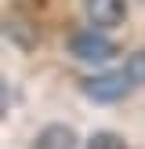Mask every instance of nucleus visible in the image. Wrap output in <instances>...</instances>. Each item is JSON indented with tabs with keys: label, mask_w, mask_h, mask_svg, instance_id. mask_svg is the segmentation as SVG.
Segmentation results:
<instances>
[{
	"label": "nucleus",
	"mask_w": 145,
	"mask_h": 149,
	"mask_svg": "<svg viewBox=\"0 0 145 149\" xmlns=\"http://www.w3.org/2000/svg\"><path fill=\"white\" fill-rule=\"evenodd\" d=\"M80 91L94 106H116L134 91V80H130L127 69H102V73H87L80 80Z\"/></svg>",
	"instance_id": "nucleus-1"
},
{
	"label": "nucleus",
	"mask_w": 145,
	"mask_h": 149,
	"mask_svg": "<svg viewBox=\"0 0 145 149\" xmlns=\"http://www.w3.org/2000/svg\"><path fill=\"white\" fill-rule=\"evenodd\" d=\"M69 55L76 58V62H109V58L116 55V44L109 40L105 29L91 26V29H76V33L69 36Z\"/></svg>",
	"instance_id": "nucleus-2"
},
{
	"label": "nucleus",
	"mask_w": 145,
	"mask_h": 149,
	"mask_svg": "<svg viewBox=\"0 0 145 149\" xmlns=\"http://www.w3.org/2000/svg\"><path fill=\"white\" fill-rule=\"evenodd\" d=\"M84 15L98 29H116L127 22V0H84Z\"/></svg>",
	"instance_id": "nucleus-3"
},
{
	"label": "nucleus",
	"mask_w": 145,
	"mask_h": 149,
	"mask_svg": "<svg viewBox=\"0 0 145 149\" xmlns=\"http://www.w3.org/2000/svg\"><path fill=\"white\" fill-rule=\"evenodd\" d=\"M33 149H80V138L69 124H44L33 138Z\"/></svg>",
	"instance_id": "nucleus-4"
},
{
	"label": "nucleus",
	"mask_w": 145,
	"mask_h": 149,
	"mask_svg": "<svg viewBox=\"0 0 145 149\" xmlns=\"http://www.w3.org/2000/svg\"><path fill=\"white\" fill-rule=\"evenodd\" d=\"M84 149H127V142H123L116 131H94Z\"/></svg>",
	"instance_id": "nucleus-5"
},
{
	"label": "nucleus",
	"mask_w": 145,
	"mask_h": 149,
	"mask_svg": "<svg viewBox=\"0 0 145 149\" xmlns=\"http://www.w3.org/2000/svg\"><path fill=\"white\" fill-rule=\"evenodd\" d=\"M123 69L130 73L134 87H145V47H142V51H130V58H127V65H123Z\"/></svg>",
	"instance_id": "nucleus-6"
},
{
	"label": "nucleus",
	"mask_w": 145,
	"mask_h": 149,
	"mask_svg": "<svg viewBox=\"0 0 145 149\" xmlns=\"http://www.w3.org/2000/svg\"><path fill=\"white\" fill-rule=\"evenodd\" d=\"M7 36H11V40H18V47H33V44H36V33H33V29H29V26H14V22H7Z\"/></svg>",
	"instance_id": "nucleus-7"
}]
</instances>
